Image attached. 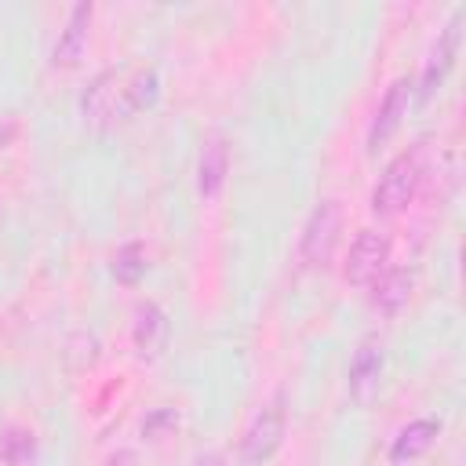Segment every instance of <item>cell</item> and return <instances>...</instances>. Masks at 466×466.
<instances>
[{
	"label": "cell",
	"instance_id": "obj_8",
	"mask_svg": "<svg viewBox=\"0 0 466 466\" xmlns=\"http://www.w3.org/2000/svg\"><path fill=\"white\" fill-rule=\"evenodd\" d=\"M91 18H95V4L80 0L69 7L66 15V25L51 47V69H76L84 51H87V40H91Z\"/></svg>",
	"mask_w": 466,
	"mask_h": 466
},
{
	"label": "cell",
	"instance_id": "obj_4",
	"mask_svg": "<svg viewBox=\"0 0 466 466\" xmlns=\"http://www.w3.org/2000/svg\"><path fill=\"white\" fill-rule=\"evenodd\" d=\"M390 255H393V240L390 233L382 229H360L346 251V262H342V280L353 284V288H371L379 280V273L390 266Z\"/></svg>",
	"mask_w": 466,
	"mask_h": 466
},
{
	"label": "cell",
	"instance_id": "obj_3",
	"mask_svg": "<svg viewBox=\"0 0 466 466\" xmlns=\"http://www.w3.org/2000/svg\"><path fill=\"white\" fill-rule=\"evenodd\" d=\"M284 433H288V411H284V397L277 393L269 404H262L255 411V419L248 422L244 437H240V459L248 466H266L280 444H284Z\"/></svg>",
	"mask_w": 466,
	"mask_h": 466
},
{
	"label": "cell",
	"instance_id": "obj_11",
	"mask_svg": "<svg viewBox=\"0 0 466 466\" xmlns=\"http://www.w3.org/2000/svg\"><path fill=\"white\" fill-rule=\"evenodd\" d=\"M441 419H433V415H422V419H411L408 426H400L397 430V437L390 441V451H386V459L393 462V466H404V462H415L419 455H426L433 444H437V437H441Z\"/></svg>",
	"mask_w": 466,
	"mask_h": 466
},
{
	"label": "cell",
	"instance_id": "obj_17",
	"mask_svg": "<svg viewBox=\"0 0 466 466\" xmlns=\"http://www.w3.org/2000/svg\"><path fill=\"white\" fill-rule=\"evenodd\" d=\"M171 430H178V411H175V408H157V411H149L146 422H142V437H146V441H160V437H167Z\"/></svg>",
	"mask_w": 466,
	"mask_h": 466
},
{
	"label": "cell",
	"instance_id": "obj_19",
	"mask_svg": "<svg viewBox=\"0 0 466 466\" xmlns=\"http://www.w3.org/2000/svg\"><path fill=\"white\" fill-rule=\"evenodd\" d=\"M193 466H226V459H222L218 451H204V455L193 459Z\"/></svg>",
	"mask_w": 466,
	"mask_h": 466
},
{
	"label": "cell",
	"instance_id": "obj_2",
	"mask_svg": "<svg viewBox=\"0 0 466 466\" xmlns=\"http://www.w3.org/2000/svg\"><path fill=\"white\" fill-rule=\"evenodd\" d=\"M339 237H342V204L335 197H324L306 226H302V237H299V262L306 269H324L339 248Z\"/></svg>",
	"mask_w": 466,
	"mask_h": 466
},
{
	"label": "cell",
	"instance_id": "obj_9",
	"mask_svg": "<svg viewBox=\"0 0 466 466\" xmlns=\"http://www.w3.org/2000/svg\"><path fill=\"white\" fill-rule=\"evenodd\" d=\"M382 368H386V353H382V342L379 335H364L350 357V397L357 404H368L379 390V379H382Z\"/></svg>",
	"mask_w": 466,
	"mask_h": 466
},
{
	"label": "cell",
	"instance_id": "obj_1",
	"mask_svg": "<svg viewBox=\"0 0 466 466\" xmlns=\"http://www.w3.org/2000/svg\"><path fill=\"white\" fill-rule=\"evenodd\" d=\"M426 175V142H415L408 149H400L379 175L375 189H371V211L379 218H393L400 211H408V204L415 200L419 186Z\"/></svg>",
	"mask_w": 466,
	"mask_h": 466
},
{
	"label": "cell",
	"instance_id": "obj_18",
	"mask_svg": "<svg viewBox=\"0 0 466 466\" xmlns=\"http://www.w3.org/2000/svg\"><path fill=\"white\" fill-rule=\"evenodd\" d=\"M138 459H135V451L131 448H116L109 459H106V466H135Z\"/></svg>",
	"mask_w": 466,
	"mask_h": 466
},
{
	"label": "cell",
	"instance_id": "obj_15",
	"mask_svg": "<svg viewBox=\"0 0 466 466\" xmlns=\"http://www.w3.org/2000/svg\"><path fill=\"white\" fill-rule=\"evenodd\" d=\"M36 433L25 426H4L0 430V462L4 466H33L36 462Z\"/></svg>",
	"mask_w": 466,
	"mask_h": 466
},
{
	"label": "cell",
	"instance_id": "obj_16",
	"mask_svg": "<svg viewBox=\"0 0 466 466\" xmlns=\"http://www.w3.org/2000/svg\"><path fill=\"white\" fill-rule=\"evenodd\" d=\"M146 269H149V255H146V248L138 240H127V244L116 248V255H113V277H116V284L138 288V280L146 277Z\"/></svg>",
	"mask_w": 466,
	"mask_h": 466
},
{
	"label": "cell",
	"instance_id": "obj_14",
	"mask_svg": "<svg viewBox=\"0 0 466 466\" xmlns=\"http://www.w3.org/2000/svg\"><path fill=\"white\" fill-rule=\"evenodd\" d=\"M160 98V76L153 66H135L127 76H124V102H127V116L131 113H142L149 106H157Z\"/></svg>",
	"mask_w": 466,
	"mask_h": 466
},
{
	"label": "cell",
	"instance_id": "obj_5",
	"mask_svg": "<svg viewBox=\"0 0 466 466\" xmlns=\"http://www.w3.org/2000/svg\"><path fill=\"white\" fill-rule=\"evenodd\" d=\"M124 76H127V69H116V66H109V69H102V73L91 76V84L80 95V113H84L87 124L109 127V124H116V120L127 116Z\"/></svg>",
	"mask_w": 466,
	"mask_h": 466
},
{
	"label": "cell",
	"instance_id": "obj_13",
	"mask_svg": "<svg viewBox=\"0 0 466 466\" xmlns=\"http://www.w3.org/2000/svg\"><path fill=\"white\" fill-rule=\"evenodd\" d=\"M226 175H229V146L222 135H208L197 160V193L204 200H215L226 186Z\"/></svg>",
	"mask_w": 466,
	"mask_h": 466
},
{
	"label": "cell",
	"instance_id": "obj_12",
	"mask_svg": "<svg viewBox=\"0 0 466 466\" xmlns=\"http://www.w3.org/2000/svg\"><path fill=\"white\" fill-rule=\"evenodd\" d=\"M415 291V269L411 266H386L379 273V280L371 284V306L382 317H397Z\"/></svg>",
	"mask_w": 466,
	"mask_h": 466
},
{
	"label": "cell",
	"instance_id": "obj_10",
	"mask_svg": "<svg viewBox=\"0 0 466 466\" xmlns=\"http://www.w3.org/2000/svg\"><path fill=\"white\" fill-rule=\"evenodd\" d=\"M167 313L157 302H138L135 306V320H131V346L138 360H157L167 346Z\"/></svg>",
	"mask_w": 466,
	"mask_h": 466
},
{
	"label": "cell",
	"instance_id": "obj_6",
	"mask_svg": "<svg viewBox=\"0 0 466 466\" xmlns=\"http://www.w3.org/2000/svg\"><path fill=\"white\" fill-rule=\"evenodd\" d=\"M462 22H466V7H455L451 11V18L444 22V29L437 33V40H433V47H430V55H426V62H422V73H419V98L426 102V98H433V91H441V84H444V76L451 73V66H455V55H459V40H462Z\"/></svg>",
	"mask_w": 466,
	"mask_h": 466
},
{
	"label": "cell",
	"instance_id": "obj_7",
	"mask_svg": "<svg viewBox=\"0 0 466 466\" xmlns=\"http://www.w3.org/2000/svg\"><path fill=\"white\" fill-rule=\"evenodd\" d=\"M411 95H415V80L411 76H397L386 87V95H382V102H379V109L371 116V127H368V153H379L397 135V127H400V120H404L408 106H411Z\"/></svg>",
	"mask_w": 466,
	"mask_h": 466
}]
</instances>
